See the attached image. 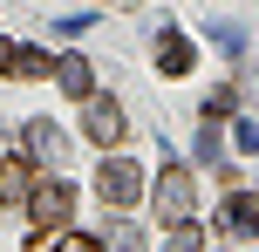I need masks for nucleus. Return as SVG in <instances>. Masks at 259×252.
I'll use <instances>...</instances> for the list:
<instances>
[{"instance_id": "nucleus-1", "label": "nucleus", "mask_w": 259, "mask_h": 252, "mask_svg": "<svg viewBox=\"0 0 259 252\" xmlns=\"http://www.w3.org/2000/svg\"><path fill=\"white\" fill-rule=\"evenodd\" d=\"M68 212H75V191H68V184H34V191H27V218H34V232H62Z\"/></svg>"}, {"instance_id": "nucleus-2", "label": "nucleus", "mask_w": 259, "mask_h": 252, "mask_svg": "<svg viewBox=\"0 0 259 252\" xmlns=\"http://www.w3.org/2000/svg\"><path fill=\"white\" fill-rule=\"evenodd\" d=\"M96 191H103L109 205H137V198H143V171H137L130 157H109L103 171H96Z\"/></svg>"}, {"instance_id": "nucleus-3", "label": "nucleus", "mask_w": 259, "mask_h": 252, "mask_svg": "<svg viewBox=\"0 0 259 252\" xmlns=\"http://www.w3.org/2000/svg\"><path fill=\"white\" fill-rule=\"evenodd\" d=\"M157 212L178 225V218H191V177L178 171V164H164V184H157Z\"/></svg>"}, {"instance_id": "nucleus-4", "label": "nucleus", "mask_w": 259, "mask_h": 252, "mask_svg": "<svg viewBox=\"0 0 259 252\" xmlns=\"http://www.w3.org/2000/svg\"><path fill=\"white\" fill-rule=\"evenodd\" d=\"M55 82H62L68 95H89L96 89V62L89 55H62V62H55Z\"/></svg>"}, {"instance_id": "nucleus-5", "label": "nucleus", "mask_w": 259, "mask_h": 252, "mask_svg": "<svg viewBox=\"0 0 259 252\" xmlns=\"http://www.w3.org/2000/svg\"><path fill=\"white\" fill-rule=\"evenodd\" d=\"M89 136L96 143H116L123 136V109L109 103V95H89Z\"/></svg>"}, {"instance_id": "nucleus-6", "label": "nucleus", "mask_w": 259, "mask_h": 252, "mask_svg": "<svg viewBox=\"0 0 259 252\" xmlns=\"http://www.w3.org/2000/svg\"><path fill=\"white\" fill-rule=\"evenodd\" d=\"M27 191H34V171H27L21 157H0V205H7V198H27Z\"/></svg>"}, {"instance_id": "nucleus-7", "label": "nucleus", "mask_w": 259, "mask_h": 252, "mask_svg": "<svg viewBox=\"0 0 259 252\" xmlns=\"http://www.w3.org/2000/svg\"><path fill=\"white\" fill-rule=\"evenodd\" d=\"M27 150H34L41 164H62L68 143H62V130H55V123H27Z\"/></svg>"}, {"instance_id": "nucleus-8", "label": "nucleus", "mask_w": 259, "mask_h": 252, "mask_svg": "<svg viewBox=\"0 0 259 252\" xmlns=\"http://www.w3.org/2000/svg\"><path fill=\"white\" fill-rule=\"evenodd\" d=\"M157 62H164V75H184L191 68V41L184 34H157Z\"/></svg>"}, {"instance_id": "nucleus-9", "label": "nucleus", "mask_w": 259, "mask_h": 252, "mask_svg": "<svg viewBox=\"0 0 259 252\" xmlns=\"http://www.w3.org/2000/svg\"><path fill=\"white\" fill-rule=\"evenodd\" d=\"M7 62H14V75H27V82H34V75H55V55L48 48H14Z\"/></svg>"}, {"instance_id": "nucleus-10", "label": "nucleus", "mask_w": 259, "mask_h": 252, "mask_svg": "<svg viewBox=\"0 0 259 252\" xmlns=\"http://www.w3.org/2000/svg\"><path fill=\"white\" fill-rule=\"evenodd\" d=\"M225 218H232L239 232H259V198H252V191H232V205H225Z\"/></svg>"}, {"instance_id": "nucleus-11", "label": "nucleus", "mask_w": 259, "mask_h": 252, "mask_svg": "<svg viewBox=\"0 0 259 252\" xmlns=\"http://www.w3.org/2000/svg\"><path fill=\"white\" fill-rule=\"evenodd\" d=\"M164 252H198V232H191V225L178 218V232H170V245H164Z\"/></svg>"}, {"instance_id": "nucleus-12", "label": "nucleus", "mask_w": 259, "mask_h": 252, "mask_svg": "<svg viewBox=\"0 0 259 252\" xmlns=\"http://www.w3.org/2000/svg\"><path fill=\"white\" fill-rule=\"evenodd\" d=\"M55 252H103V239H89V232H68V239L55 245Z\"/></svg>"}, {"instance_id": "nucleus-13", "label": "nucleus", "mask_w": 259, "mask_h": 252, "mask_svg": "<svg viewBox=\"0 0 259 252\" xmlns=\"http://www.w3.org/2000/svg\"><path fill=\"white\" fill-rule=\"evenodd\" d=\"M239 150H259V123H239Z\"/></svg>"}, {"instance_id": "nucleus-14", "label": "nucleus", "mask_w": 259, "mask_h": 252, "mask_svg": "<svg viewBox=\"0 0 259 252\" xmlns=\"http://www.w3.org/2000/svg\"><path fill=\"white\" fill-rule=\"evenodd\" d=\"M7 55H14V48H7V41H0V62H7Z\"/></svg>"}, {"instance_id": "nucleus-15", "label": "nucleus", "mask_w": 259, "mask_h": 252, "mask_svg": "<svg viewBox=\"0 0 259 252\" xmlns=\"http://www.w3.org/2000/svg\"><path fill=\"white\" fill-rule=\"evenodd\" d=\"M123 252H130V245H123Z\"/></svg>"}]
</instances>
